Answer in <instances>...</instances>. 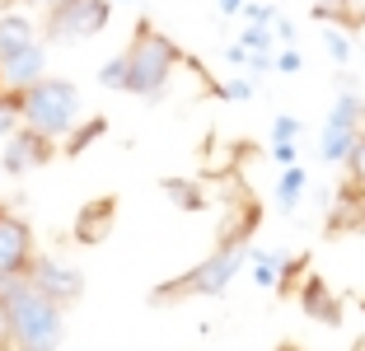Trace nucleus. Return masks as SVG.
I'll return each mask as SVG.
<instances>
[{"label": "nucleus", "mask_w": 365, "mask_h": 351, "mask_svg": "<svg viewBox=\"0 0 365 351\" xmlns=\"http://www.w3.org/2000/svg\"><path fill=\"white\" fill-rule=\"evenodd\" d=\"M0 351H14V342H10V319H5V295H0Z\"/></svg>", "instance_id": "obj_27"}, {"label": "nucleus", "mask_w": 365, "mask_h": 351, "mask_svg": "<svg viewBox=\"0 0 365 351\" xmlns=\"http://www.w3.org/2000/svg\"><path fill=\"white\" fill-rule=\"evenodd\" d=\"M300 309L309 314V319L328 323V328H337V323H342V300L333 295V286H328L323 277H304L300 281Z\"/></svg>", "instance_id": "obj_11"}, {"label": "nucleus", "mask_w": 365, "mask_h": 351, "mask_svg": "<svg viewBox=\"0 0 365 351\" xmlns=\"http://www.w3.org/2000/svg\"><path fill=\"white\" fill-rule=\"evenodd\" d=\"M164 197H169L178 211H202L206 206L202 183H192V178H164Z\"/></svg>", "instance_id": "obj_17"}, {"label": "nucleus", "mask_w": 365, "mask_h": 351, "mask_svg": "<svg viewBox=\"0 0 365 351\" xmlns=\"http://www.w3.org/2000/svg\"><path fill=\"white\" fill-rule=\"evenodd\" d=\"M108 14H113V0H66V5L47 10L43 38L47 43H85L108 29Z\"/></svg>", "instance_id": "obj_5"}, {"label": "nucleus", "mask_w": 365, "mask_h": 351, "mask_svg": "<svg viewBox=\"0 0 365 351\" xmlns=\"http://www.w3.org/2000/svg\"><path fill=\"white\" fill-rule=\"evenodd\" d=\"M361 230H365V220H361Z\"/></svg>", "instance_id": "obj_36"}, {"label": "nucleus", "mask_w": 365, "mask_h": 351, "mask_svg": "<svg viewBox=\"0 0 365 351\" xmlns=\"http://www.w3.org/2000/svg\"><path fill=\"white\" fill-rule=\"evenodd\" d=\"M304 188H309V173H304L300 164L281 169V178H277V206H281V211H295L300 197H304Z\"/></svg>", "instance_id": "obj_14"}, {"label": "nucleus", "mask_w": 365, "mask_h": 351, "mask_svg": "<svg viewBox=\"0 0 365 351\" xmlns=\"http://www.w3.org/2000/svg\"><path fill=\"white\" fill-rule=\"evenodd\" d=\"M24 131V94L0 89V141H10Z\"/></svg>", "instance_id": "obj_19"}, {"label": "nucleus", "mask_w": 365, "mask_h": 351, "mask_svg": "<svg viewBox=\"0 0 365 351\" xmlns=\"http://www.w3.org/2000/svg\"><path fill=\"white\" fill-rule=\"evenodd\" d=\"M122 5H131V0H122Z\"/></svg>", "instance_id": "obj_33"}, {"label": "nucleus", "mask_w": 365, "mask_h": 351, "mask_svg": "<svg viewBox=\"0 0 365 351\" xmlns=\"http://www.w3.org/2000/svg\"><path fill=\"white\" fill-rule=\"evenodd\" d=\"M19 5H33V10H56V5H66V0H19Z\"/></svg>", "instance_id": "obj_30"}, {"label": "nucleus", "mask_w": 365, "mask_h": 351, "mask_svg": "<svg viewBox=\"0 0 365 351\" xmlns=\"http://www.w3.org/2000/svg\"><path fill=\"white\" fill-rule=\"evenodd\" d=\"M127 94H140V98H160L169 89V75L178 71L182 52L173 38H164L155 24L140 19L136 33H131V47L127 52Z\"/></svg>", "instance_id": "obj_3"}, {"label": "nucleus", "mask_w": 365, "mask_h": 351, "mask_svg": "<svg viewBox=\"0 0 365 351\" xmlns=\"http://www.w3.org/2000/svg\"><path fill=\"white\" fill-rule=\"evenodd\" d=\"M118 225V197H94L76 215V244H103Z\"/></svg>", "instance_id": "obj_10"}, {"label": "nucleus", "mask_w": 365, "mask_h": 351, "mask_svg": "<svg viewBox=\"0 0 365 351\" xmlns=\"http://www.w3.org/2000/svg\"><path fill=\"white\" fill-rule=\"evenodd\" d=\"M33 258H38V248H33V225L14 211H0V286L29 277Z\"/></svg>", "instance_id": "obj_6"}, {"label": "nucleus", "mask_w": 365, "mask_h": 351, "mask_svg": "<svg viewBox=\"0 0 365 351\" xmlns=\"http://www.w3.org/2000/svg\"><path fill=\"white\" fill-rule=\"evenodd\" d=\"M29 286L38 290V295H47L52 305H76L80 295H85V277H80L71 263H61V258H33V267H29Z\"/></svg>", "instance_id": "obj_7"}, {"label": "nucleus", "mask_w": 365, "mask_h": 351, "mask_svg": "<svg viewBox=\"0 0 365 351\" xmlns=\"http://www.w3.org/2000/svg\"><path fill=\"white\" fill-rule=\"evenodd\" d=\"M361 117H365V103L351 94V89H342V94L333 98V108H328V127H346V131H361Z\"/></svg>", "instance_id": "obj_15"}, {"label": "nucleus", "mask_w": 365, "mask_h": 351, "mask_svg": "<svg viewBox=\"0 0 365 351\" xmlns=\"http://www.w3.org/2000/svg\"><path fill=\"white\" fill-rule=\"evenodd\" d=\"M220 98H230V103L253 98V80H225V85H220Z\"/></svg>", "instance_id": "obj_26"}, {"label": "nucleus", "mask_w": 365, "mask_h": 351, "mask_svg": "<svg viewBox=\"0 0 365 351\" xmlns=\"http://www.w3.org/2000/svg\"><path fill=\"white\" fill-rule=\"evenodd\" d=\"M103 131H108V117H89V122H76V131H71V136L61 141V150L71 155V160H76V155H85V150L94 146V141L103 136Z\"/></svg>", "instance_id": "obj_18"}, {"label": "nucleus", "mask_w": 365, "mask_h": 351, "mask_svg": "<svg viewBox=\"0 0 365 351\" xmlns=\"http://www.w3.org/2000/svg\"><path fill=\"white\" fill-rule=\"evenodd\" d=\"M98 85H103V89H122V94H127V56H113V61L98 66Z\"/></svg>", "instance_id": "obj_21"}, {"label": "nucleus", "mask_w": 365, "mask_h": 351, "mask_svg": "<svg viewBox=\"0 0 365 351\" xmlns=\"http://www.w3.org/2000/svg\"><path fill=\"white\" fill-rule=\"evenodd\" d=\"M38 80H47V47L43 43H33L29 52H19L14 61L0 66V89H10V94H24Z\"/></svg>", "instance_id": "obj_9"}, {"label": "nucleus", "mask_w": 365, "mask_h": 351, "mask_svg": "<svg viewBox=\"0 0 365 351\" xmlns=\"http://www.w3.org/2000/svg\"><path fill=\"white\" fill-rule=\"evenodd\" d=\"M215 5H220V14H230V19H235V14H244L248 0H215Z\"/></svg>", "instance_id": "obj_29"}, {"label": "nucleus", "mask_w": 365, "mask_h": 351, "mask_svg": "<svg viewBox=\"0 0 365 351\" xmlns=\"http://www.w3.org/2000/svg\"><path fill=\"white\" fill-rule=\"evenodd\" d=\"M33 43H38V24H33L29 14H19V10L0 14V66L14 61L19 52H29Z\"/></svg>", "instance_id": "obj_12"}, {"label": "nucleus", "mask_w": 365, "mask_h": 351, "mask_svg": "<svg viewBox=\"0 0 365 351\" xmlns=\"http://www.w3.org/2000/svg\"><path fill=\"white\" fill-rule=\"evenodd\" d=\"M300 117H290V113H281L277 122H272V146H295L300 141Z\"/></svg>", "instance_id": "obj_23"}, {"label": "nucleus", "mask_w": 365, "mask_h": 351, "mask_svg": "<svg viewBox=\"0 0 365 351\" xmlns=\"http://www.w3.org/2000/svg\"><path fill=\"white\" fill-rule=\"evenodd\" d=\"M300 52H295V47H281V52L277 56H272V71H281V75H295V71H300Z\"/></svg>", "instance_id": "obj_25"}, {"label": "nucleus", "mask_w": 365, "mask_h": 351, "mask_svg": "<svg viewBox=\"0 0 365 351\" xmlns=\"http://www.w3.org/2000/svg\"><path fill=\"white\" fill-rule=\"evenodd\" d=\"M346 183H356V188H365V131L356 136L351 155H346Z\"/></svg>", "instance_id": "obj_24"}, {"label": "nucleus", "mask_w": 365, "mask_h": 351, "mask_svg": "<svg viewBox=\"0 0 365 351\" xmlns=\"http://www.w3.org/2000/svg\"><path fill=\"white\" fill-rule=\"evenodd\" d=\"M286 258H290L286 248H253V253H248V263H253V281H258L262 290H277Z\"/></svg>", "instance_id": "obj_13"}, {"label": "nucleus", "mask_w": 365, "mask_h": 351, "mask_svg": "<svg viewBox=\"0 0 365 351\" xmlns=\"http://www.w3.org/2000/svg\"><path fill=\"white\" fill-rule=\"evenodd\" d=\"M0 211H5V202H0Z\"/></svg>", "instance_id": "obj_34"}, {"label": "nucleus", "mask_w": 365, "mask_h": 351, "mask_svg": "<svg viewBox=\"0 0 365 351\" xmlns=\"http://www.w3.org/2000/svg\"><path fill=\"white\" fill-rule=\"evenodd\" d=\"M80 122V89L71 80H38L33 89H24V127L38 131L47 141H66Z\"/></svg>", "instance_id": "obj_4"}, {"label": "nucleus", "mask_w": 365, "mask_h": 351, "mask_svg": "<svg viewBox=\"0 0 365 351\" xmlns=\"http://www.w3.org/2000/svg\"><path fill=\"white\" fill-rule=\"evenodd\" d=\"M323 47L333 52V61H337V66L351 61V38H346L342 29H333V24H323Z\"/></svg>", "instance_id": "obj_22"}, {"label": "nucleus", "mask_w": 365, "mask_h": 351, "mask_svg": "<svg viewBox=\"0 0 365 351\" xmlns=\"http://www.w3.org/2000/svg\"><path fill=\"white\" fill-rule=\"evenodd\" d=\"M277 351H304V347H290V342H286V347H277Z\"/></svg>", "instance_id": "obj_31"}, {"label": "nucleus", "mask_w": 365, "mask_h": 351, "mask_svg": "<svg viewBox=\"0 0 365 351\" xmlns=\"http://www.w3.org/2000/svg\"><path fill=\"white\" fill-rule=\"evenodd\" d=\"M356 136H361V131H346V127H323V136H319V155H323L328 164H346V155H351Z\"/></svg>", "instance_id": "obj_16"}, {"label": "nucleus", "mask_w": 365, "mask_h": 351, "mask_svg": "<svg viewBox=\"0 0 365 351\" xmlns=\"http://www.w3.org/2000/svg\"><path fill=\"white\" fill-rule=\"evenodd\" d=\"M248 253H253L248 244H215L211 253H206L197 267H187L182 277L155 286L150 290V305H178V300H197V295H225L230 281L244 272Z\"/></svg>", "instance_id": "obj_2"}, {"label": "nucleus", "mask_w": 365, "mask_h": 351, "mask_svg": "<svg viewBox=\"0 0 365 351\" xmlns=\"http://www.w3.org/2000/svg\"><path fill=\"white\" fill-rule=\"evenodd\" d=\"M333 24H342L346 33L365 29V0H337V14H333Z\"/></svg>", "instance_id": "obj_20"}, {"label": "nucleus", "mask_w": 365, "mask_h": 351, "mask_svg": "<svg viewBox=\"0 0 365 351\" xmlns=\"http://www.w3.org/2000/svg\"><path fill=\"white\" fill-rule=\"evenodd\" d=\"M272 160H277L281 169H290V164H295V146H272Z\"/></svg>", "instance_id": "obj_28"}, {"label": "nucleus", "mask_w": 365, "mask_h": 351, "mask_svg": "<svg viewBox=\"0 0 365 351\" xmlns=\"http://www.w3.org/2000/svg\"><path fill=\"white\" fill-rule=\"evenodd\" d=\"M52 155H56V141H47V136H38V131L24 127L19 136L5 141V155H0V173H33V169H43Z\"/></svg>", "instance_id": "obj_8"}, {"label": "nucleus", "mask_w": 365, "mask_h": 351, "mask_svg": "<svg viewBox=\"0 0 365 351\" xmlns=\"http://www.w3.org/2000/svg\"><path fill=\"white\" fill-rule=\"evenodd\" d=\"M5 319H10V342L14 351H56L66 342V309L52 305L47 295L29 286V277L5 281Z\"/></svg>", "instance_id": "obj_1"}, {"label": "nucleus", "mask_w": 365, "mask_h": 351, "mask_svg": "<svg viewBox=\"0 0 365 351\" xmlns=\"http://www.w3.org/2000/svg\"><path fill=\"white\" fill-rule=\"evenodd\" d=\"M361 309H365V300H361Z\"/></svg>", "instance_id": "obj_35"}, {"label": "nucleus", "mask_w": 365, "mask_h": 351, "mask_svg": "<svg viewBox=\"0 0 365 351\" xmlns=\"http://www.w3.org/2000/svg\"><path fill=\"white\" fill-rule=\"evenodd\" d=\"M0 5H10V0H0Z\"/></svg>", "instance_id": "obj_32"}]
</instances>
